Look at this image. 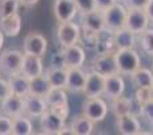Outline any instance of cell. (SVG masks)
Returning <instances> with one entry per match:
<instances>
[{"instance_id":"cell-34","label":"cell","mask_w":153,"mask_h":135,"mask_svg":"<svg viewBox=\"0 0 153 135\" xmlns=\"http://www.w3.org/2000/svg\"><path fill=\"white\" fill-rule=\"evenodd\" d=\"M134 99H136L137 101H140L141 104H145L146 101L152 100L151 88H137V89H136Z\"/></svg>"},{"instance_id":"cell-13","label":"cell","mask_w":153,"mask_h":135,"mask_svg":"<svg viewBox=\"0 0 153 135\" xmlns=\"http://www.w3.org/2000/svg\"><path fill=\"white\" fill-rule=\"evenodd\" d=\"M124 92H125V81L122 74L116 73L105 77L103 96H106L109 100H114V99L120 97V96H124Z\"/></svg>"},{"instance_id":"cell-22","label":"cell","mask_w":153,"mask_h":135,"mask_svg":"<svg viewBox=\"0 0 153 135\" xmlns=\"http://www.w3.org/2000/svg\"><path fill=\"white\" fill-rule=\"evenodd\" d=\"M8 84L11 88V93H13V95L24 97L30 93V78H27L22 73L11 74L8 78Z\"/></svg>"},{"instance_id":"cell-37","label":"cell","mask_w":153,"mask_h":135,"mask_svg":"<svg viewBox=\"0 0 153 135\" xmlns=\"http://www.w3.org/2000/svg\"><path fill=\"white\" fill-rule=\"evenodd\" d=\"M51 66L56 68H65V58H63V50H61L59 53L54 54L51 57Z\"/></svg>"},{"instance_id":"cell-44","label":"cell","mask_w":153,"mask_h":135,"mask_svg":"<svg viewBox=\"0 0 153 135\" xmlns=\"http://www.w3.org/2000/svg\"><path fill=\"white\" fill-rule=\"evenodd\" d=\"M151 96H152V100H153V85L151 87Z\"/></svg>"},{"instance_id":"cell-2","label":"cell","mask_w":153,"mask_h":135,"mask_svg":"<svg viewBox=\"0 0 153 135\" xmlns=\"http://www.w3.org/2000/svg\"><path fill=\"white\" fill-rule=\"evenodd\" d=\"M126 15H128V8L125 4L117 2L111 7L106 8L103 11V18H105V26L106 29L111 30V31H117V30L125 27L126 23Z\"/></svg>"},{"instance_id":"cell-17","label":"cell","mask_w":153,"mask_h":135,"mask_svg":"<svg viewBox=\"0 0 153 135\" xmlns=\"http://www.w3.org/2000/svg\"><path fill=\"white\" fill-rule=\"evenodd\" d=\"M22 74L27 78H35L38 76L43 74V65H42V57L32 56V54H26L23 56V64H22Z\"/></svg>"},{"instance_id":"cell-40","label":"cell","mask_w":153,"mask_h":135,"mask_svg":"<svg viewBox=\"0 0 153 135\" xmlns=\"http://www.w3.org/2000/svg\"><path fill=\"white\" fill-rule=\"evenodd\" d=\"M97 2V8L101 11H105L106 8L111 7L113 4H116L118 0H95Z\"/></svg>"},{"instance_id":"cell-35","label":"cell","mask_w":153,"mask_h":135,"mask_svg":"<svg viewBox=\"0 0 153 135\" xmlns=\"http://www.w3.org/2000/svg\"><path fill=\"white\" fill-rule=\"evenodd\" d=\"M141 116L145 118L149 123L153 124V100L146 101L145 104H143V112H141Z\"/></svg>"},{"instance_id":"cell-45","label":"cell","mask_w":153,"mask_h":135,"mask_svg":"<svg viewBox=\"0 0 153 135\" xmlns=\"http://www.w3.org/2000/svg\"><path fill=\"white\" fill-rule=\"evenodd\" d=\"M0 114H1V111H0Z\"/></svg>"},{"instance_id":"cell-24","label":"cell","mask_w":153,"mask_h":135,"mask_svg":"<svg viewBox=\"0 0 153 135\" xmlns=\"http://www.w3.org/2000/svg\"><path fill=\"white\" fill-rule=\"evenodd\" d=\"M70 130L74 135H90L94 130V122H91L89 118L82 114L73 119Z\"/></svg>"},{"instance_id":"cell-1","label":"cell","mask_w":153,"mask_h":135,"mask_svg":"<svg viewBox=\"0 0 153 135\" xmlns=\"http://www.w3.org/2000/svg\"><path fill=\"white\" fill-rule=\"evenodd\" d=\"M118 73L122 76H132L141 66L140 54L136 49H118L114 54Z\"/></svg>"},{"instance_id":"cell-42","label":"cell","mask_w":153,"mask_h":135,"mask_svg":"<svg viewBox=\"0 0 153 135\" xmlns=\"http://www.w3.org/2000/svg\"><path fill=\"white\" fill-rule=\"evenodd\" d=\"M39 0H20V5L23 7H34Z\"/></svg>"},{"instance_id":"cell-16","label":"cell","mask_w":153,"mask_h":135,"mask_svg":"<svg viewBox=\"0 0 153 135\" xmlns=\"http://www.w3.org/2000/svg\"><path fill=\"white\" fill-rule=\"evenodd\" d=\"M87 73L82 70V68H69L67 69V82L66 89L73 93L83 92L86 85Z\"/></svg>"},{"instance_id":"cell-7","label":"cell","mask_w":153,"mask_h":135,"mask_svg":"<svg viewBox=\"0 0 153 135\" xmlns=\"http://www.w3.org/2000/svg\"><path fill=\"white\" fill-rule=\"evenodd\" d=\"M65 118L48 108L40 116V128L43 134L59 135L65 128Z\"/></svg>"},{"instance_id":"cell-8","label":"cell","mask_w":153,"mask_h":135,"mask_svg":"<svg viewBox=\"0 0 153 135\" xmlns=\"http://www.w3.org/2000/svg\"><path fill=\"white\" fill-rule=\"evenodd\" d=\"M23 50L26 54L43 57L47 51V39L39 32H30L24 38Z\"/></svg>"},{"instance_id":"cell-15","label":"cell","mask_w":153,"mask_h":135,"mask_svg":"<svg viewBox=\"0 0 153 135\" xmlns=\"http://www.w3.org/2000/svg\"><path fill=\"white\" fill-rule=\"evenodd\" d=\"M63 50V58H65V68H82L86 61V53L83 48L78 43L69 48H62Z\"/></svg>"},{"instance_id":"cell-12","label":"cell","mask_w":153,"mask_h":135,"mask_svg":"<svg viewBox=\"0 0 153 135\" xmlns=\"http://www.w3.org/2000/svg\"><path fill=\"white\" fill-rule=\"evenodd\" d=\"M0 111L4 115L10 116L11 119L20 116V115H23L24 111V99L22 96L11 93L0 101Z\"/></svg>"},{"instance_id":"cell-18","label":"cell","mask_w":153,"mask_h":135,"mask_svg":"<svg viewBox=\"0 0 153 135\" xmlns=\"http://www.w3.org/2000/svg\"><path fill=\"white\" fill-rule=\"evenodd\" d=\"M82 16V27L91 30L94 32H101L105 29V18H103V11L94 10L90 12H81Z\"/></svg>"},{"instance_id":"cell-28","label":"cell","mask_w":153,"mask_h":135,"mask_svg":"<svg viewBox=\"0 0 153 135\" xmlns=\"http://www.w3.org/2000/svg\"><path fill=\"white\" fill-rule=\"evenodd\" d=\"M32 131V123L28 119V116H16L12 118V134L13 135H31Z\"/></svg>"},{"instance_id":"cell-33","label":"cell","mask_w":153,"mask_h":135,"mask_svg":"<svg viewBox=\"0 0 153 135\" xmlns=\"http://www.w3.org/2000/svg\"><path fill=\"white\" fill-rule=\"evenodd\" d=\"M12 134V119L7 115H0V135H10Z\"/></svg>"},{"instance_id":"cell-14","label":"cell","mask_w":153,"mask_h":135,"mask_svg":"<svg viewBox=\"0 0 153 135\" xmlns=\"http://www.w3.org/2000/svg\"><path fill=\"white\" fill-rule=\"evenodd\" d=\"M105 89V76L91 70L87 73L86 85H85L83 93L86 97H101Z\"/></svg>"},{"instance_id":"cell-4","label":"cell","mask_w":153,"mask_h":135,"mask_svg":"<svg viewBox=\"0 0 153 135\" xmlns=\"http://www.w3.org/2000/svg\"><path fill=\"white\" fill-rule=\"evenodd\" d=\"M83 115L91 122L101 123L108 116V104L101 97H87L83 103Z\"/></svg>"},{"instance_id":"cell-30","label":"cell","mask_w":153,"mask_h":135,"mask_svg":"<svg viewBox=\"0 0 153 135\" xmlns=\"http://www.w3.org/2000/svg\"><path fill=\"white\" fill-rule=\"evenodd\" d=\"M140 45L141 49L145 54L153 57V27H148L144 32H141L140 35Z\"/></svg>"},{"instance_id":"cell-6","label":"cell","mask_w":153,"mask_h":135,"mask_svg":"<svg viewBox=\"0 0 153 135\" xmlns=\"http://www.w3.org/2000/svg\"><path fill=\"white\" fill-rule=\"evenodd\" d=\"M149 24L151 20L144 8H128L125 27H128L130 31H133L136 35H140L148 29Z\"/></svg>"},{"instance_id":"cell-20","label":"cell","mask_w":153,"mask_h":135,"mask_svg":"<svg viewBox=\"0 0 153 135\" xmlns=\"http://www.w3.org/2000/svg\"><path fill=\"white\" fill-rule=\"evenodd\" d=\"M113 39L117 49H134L136 42H137V35L130 31L128 27H122L113 32Z\"/></svg>"},{"instance_id":"cell-21","label":"cell","mask_w":153,"mask_h":135,"mask_svg":"<svg viewBox=\"0 0 153 135\" xmlns=\"http://www.w3.org/2000/svg\"><path fill=\"white\" fill-rule=\"evenodd\" d=\"M0 30L7 37H18L22 30V19L18 12L0 19Z\"/></svg>"},{"instance_id":"cell-38","label":"cell","mask_w":153,"mask_h":135,"mask_svg":"<svg viewBox=\"0 0 153 135\" xmlns=\"http://www.w3.org/2000/svg\"><path fill=\"white\" fill-rule=\"evenodd\" d=\"M149 0H124L126 8H145Z\"/></svg>"},{"instance_id":"cell-39","label":"cell","mask_w":153,"mask_h":135,"mask_svg":"<svg viewBox=\"0 0 153 135\" xmlns=\"http://www.w3.org/2000/svg\"><path fill=\"white\" fill-rule=\"evenodd\" d=\"M8 95H11V88H10V84L8 81L5 80H1L0 78V101L3 99H5Z\"/></svg>"},{"instance_id":"cell-3","label":"cell","mask_w":153,"mask_h":135,"mask_svg":"<svg viewBox=\"0 0 153 135\" xmlns=\"http://www.w3.org/2000/svg\"><path fill=\"white\" fill-rule=\"evenodd\" d=\"M56 39L62 48L76 45L81 39V27L79 24L70 22H62L56 29Z\"/></svg>"},{"instance_id":"cell-41","label":"cell","mask_w":153,"mask_h":135,"mask_svg":"<svg viewBox=\"0 0 153 135\" xmlns=\"http://www.w3.org/2000/svg\"><path fill=\"white\" fill-rule=\"evenodd\" d=\"M146 12V15H148L149 20H151V23H153V0H149L148 4H146V7L144 8Z\"/></svg>"},{"instance_id":"cell-31","label":"cell","mask_w":153,"mask_h":135,"mask_svg":"<svg viewBox=\"0 0 153 135\" xmlns=\"http://www.w3.org/2000/svg\"><path fill=\"white\" fill-rule=\"evenodd\" d=\"M19 7L20 0H0V19L16 14Z\"/></svg>"},{"instance_id":"cell-26","label":"cell","mask_w":153,"mask_h":135,"mask_svg":"<svg viewBox=\"0 0 153 135\" xmlns=\"http://www.w3.org/2000/svg\"><path fill=\"white\" fill-rule=\"evenodd\" d=\"M132 82L137 88H151L153 85V72L146 68L140 66L132 74Z\"/></svg>"},{"instance_id":"cell-43","label":"cell","mask_w":153,"mask_h":135,"mask_svg":"<svg viewBox=\"0 0 153 135\" xmlns=\"http://www.w3.org/2000/svg\"><path fill=\"white\" fill-rule=\"evenodd\" d=\"M3 45H4V34H3V31L0 30V51H1Z\"/></svg>"},{"instance_id":"cell-27","label":"cell","mask_w":153,"mask_h":135,"mask_svg":"<svg viewBox=\"0 0 153 135\" xmlns=\"http://www.w3.org/2000/svg\"><path fill=\"white\" fill-rule=\"evenodd\" d=\"M50 89H51V85L45 74L30 80V93H31V95H36V96L45 97Z\"/></svg>"},{"instance_id":"cell-23","label":"cell","mask_w":153,"mask_h":135,"mask_svg":"<svg viewBox=\"0 0 153 135\" xmlns=\"http://www.w3.org/2000/svg\"><path fill=\"white\" fill-rule=\"evenodd\" d=\"M45 76L47 77L51 88H65L66 89V82H67V69L66 68L50 66L46 70Z\"/></svg>"},{"instance_id":"cell-10","label":"cell","mask_w":153,"mask_h":135,"mask_svg":"<svg viewBox=\"0 0 153 135\" xmlns=\"http://www.w3.org/2000/svg\"><path fill=\"white\" fill-rule=\"evenodd\" d=\"M91 70L105 77L118 73L114 54H98L91 62Z\"/></svg>"},{"instance_id":"cell-11","label":"cell","mask_w":153,"mask_h":135,"mask_svg":"<svg viewBox=\"0 0 153 135\" xmlns=\"http://www.w3.org/2000/svg\"><path fill=\"white\" fill-rule=\"evenodd\" d=\"M78 12L74 0H55L54 3V15L59 23L73 20Z\"/></svg>"},{"instance_id":"cell-46","label":"cell","mask_w":153,"mask_h":135,"mask_svg":"<svg viewBox=\"0 0 153 135\" xmlns=\"http://www.w3.org/2000/svg\"><path fill=\"white\" fill-rule=\"evenodd\" d=\"M152 133H153V130H152Z\"/></svg>"},{"instance_id":"cell-32","label":"cell","mask_w":153,"mask_h":135,"mask_svg":"<svg viewBox=\"0 0 153 135\" xmlns=\"http://www.w3.org/2000/svg\"><path fill=\"white\" fill-rule=\"evenodd\" d=\"M76 7H78L79 14L81 12H90V11L98 10L97 8V2L95 0H74Z\"/></svg>"},{"instance_id":"cell-5","label":"cell","mask_w":153,"mask_h":135,"mask_svg":"<svg viewBox=\"0 0 153 135\" xmlns=\"http://www.w3.org/2000/svg\"><path fill=\"white\" fill-rule=\"evenodd\" d=\"M23 56L20 50L15 49H7L0 54V69L5 74H16L22 72V64H23Z\"/></svg>"},{"instance_id":"cell-9","label":"cell","mask_w":153,"mask_h":135,"mask_svg":"<svg viewBox=\"0 0 153 135\" xmlns=\"http://www.w3.org/2000/svg\"><path fill=\"white\" fill-rule=\"evenodd\" d=\"M23 99H24L23 114H26L28 118H40L48 109L47 101H46V99L42 97V96H36V95L28 93V95L24 96Z\"/></svg>"},{"instance_id":"cell-36","label":"cell","mask_w":153,"mask_h":135,"mask_svg":"<svg viewBox=\"0 0 153 135\" xmlns=\"http://www.w3.org/2000/svg\"><path fill=\"white\" fill-rule=\"evenodd\" d=\"M141 112H143V104L140 101H137L134 97H130V109L129 114L134 115V116H141Z\"/></svg>"},{"instance_id":"cell-25","label":"cell","mask_w":153,"mask_h":135,"mask_svg":"<svg viewBox=\"0 0 153 135\" xmlns=\"http://www.w3.org/2000/svg\"><path fill=\"white\" fill-rule=\"evenodd\" d=\"M45 99L48 104V108L69 106V99H67L65 88H51L47 95L45 96Z\"/></svg>"},{"instance_id":"cell-29","label":"cell","mask_w":153,"mask_h":135,"mask_svg":"<svg viewBox=\"0 0 153 135\" xmlns=\"http://www.w3.org/2000/svg\"><path fill=\"white\" fill-rule=\"evenodd\" d=\"M110 108L113 111V114L116 115V118L122 116V115L129 114L130 109V97H124V96H120V97L110 100Z\"/></svg>"},{"instance_id":"cell-19","label":"cell","mask_w":153,"mask_h":135,"mask_svg":"<svg viewBox=\"0 0 153 135\" xmlns=\"http://www.w3.org/2000/svg\"><path fill=\"white\" fill-rule=\"evenodd\" d=\"M117 128H118V133L122 135H137L143 133L138 118L132 114L117 118Z\"/></svg>"}]
</instances>
